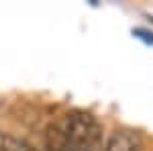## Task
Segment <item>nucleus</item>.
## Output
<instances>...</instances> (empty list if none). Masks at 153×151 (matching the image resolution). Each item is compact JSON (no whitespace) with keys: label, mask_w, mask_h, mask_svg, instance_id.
I'll return each instance as SVG.
<instances>
[{"label":"nucleus","mask_w":153,"mask_h":151,"mask_svg":"<svg viewBox=\"0 0 153 151\" xmlns=\"http://www.w3.org/2000/svg\"><path fill=\"white\" fill-rule=\"evenodd\" d=\"M74 151H102V125L90 112L68 115Z\"/></svg>","instance_id":"nucleus-1"},{"label":"nucleus","mask_w":153,"mask_h":151,"mask_svg":"<svg viewBox=\"0 0 153 151\" xmlns=\"http://www.w3.org/2000/svg\"><path fill=\"white\" fill-rule=\"evenodd\" d=\"M45 151H74L68 127V115H61L47 127L45 133Z\"/></svg>","instance_id":"nucleus-2"},{"label":"nucleus","mask_w":153,"mask_h":151,"mask_svg":"<svg viewBox=\"0 0 153 151\" xmlns=\"http://www.w3.org/2000/svg\"><path fill=\"white\" fill-rule=\"evenodd\" d=\"M102 151H143L141 135L133 129H117L102 145Z\"/></svg>","instance_id":"nucleus-3"},{"label":"nucleus","mask_w":153,"mask_h":151,"mask_svg":"<svg viewBox=\"0 0 153 151\" xmlns=\"http://www.w3.org/2000/svg\"><path fill=\"white\" fill-rule=\"evenodd\" d=\"M0 151H37L29 141L0 133Z\"/></svg>","instance_id":"nucleus-4"}]
</instances>
